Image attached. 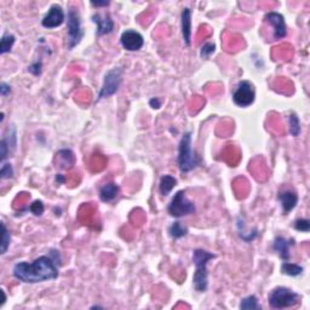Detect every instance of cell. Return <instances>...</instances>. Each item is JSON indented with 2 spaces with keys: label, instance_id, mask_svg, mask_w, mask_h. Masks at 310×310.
Masks as SVG:
<instances>
[{
  "label": "cell",
  "instance_id": "obj_1",
  "mask_svg": "<svg viewBox=\"0 0 310 310\" xmlns=\"http://www.w3.org/2000/svg\"><path fill=\"white\" fill-rule=\"evenodd\" d=\"M14 276L25 283L45 282L58 277L57 263L52 257L41 256L32 263L20 262L14 267Z\"/></svg>",
  "mask_w": 310,
  "mask_h": 310
},
{
  "label": "cell",
  "instance_id": "obj_2",
  "mask_svg": "<svg viewBox=\"0 0 310 310\" xmlns=\"http://www.w3.org/2000/svg\"><path fill=\"white\" fill-rule=\"evenodd\" d=\"M214 254L208 252V251L198 248L193 252V262H194L197 270L194 273L193 277V283L194 288L198 292H205L208 286V273H207V263L210 259L214 258Z\"/></svg>",
  "mask_w": 310,
  "mask_h": 310
},
{
  "label": "cell",
  "instance_id": "obj_3",
  "mask_svg": "<svg viewBox=\"0 0 310 310\" xmlns=\"http://www.w3.org/2000/svg\"><path fill=\"white\" fill-rule=\"evenodd\" d=\"M200 165V158L192 148V134L183 135L178 145V166L182 173H188Z\"/></svg>",
  "mask_w": 310,
  "mask_h": 310
},
{
  "label": "cell",
  "instance_id": "obj_4",
  "mask_svg": "<svg viewBox=\"0 0 310 310\" xmlns=\"http://www.w3.org/2000/svg\"><path fill=\"white\" fill-rule=\"evenodd\" d=\"M269 306L273 309L293 308L301 301V296L287 287H276L270 292Z\"/></svg>",
  "mask_w": 310,
  "mask_h": 310
},
{
  "label": "cell",
  "instance_id": "obj_5",
  "mask_svg": "<svg viewBox=\"0 0 310 310\" xmlns=\"http://www.w3.org/2000/svg\"><path fill=\"white\" fill-rule=\"evenodd\" d=\"M195 211H197V207H195L194 203H192L187 198L184 190H179L174 194L168 207L170 216L174 217V218H181L188 214H193L195 213Z\"/></svg>",
  "mask_w": 310,
  "mask_h": 310
},
{
  "label": "cell",
  "instance_id": "obj_6",
  "mask_svg": "<svg viewBox=\"0 0 310 310\" xmlns=\"http://www.w3.org/2000/svg\"><path fill=\"white\" fill-rule=\"evenodd\" d=\"M84 36V31L81 27V18L79 12L74 7H69L68 10V36L67 46L71 50L81 41Z\"/></svg>",
  "mask_w": 310,
  "mask_h": 310
},
{
  "label": "cell",
  "instance_id": "obj_7",
  "mask_svg": "<svg viewBox=\"0 0 310 310\" xmlns=\"http://www.w3.org/2000/svg\"><path fill=\"white\" fill-rule=\"evenodd\" d=\"M123 76L124 70L120 67H115L112 70L108 71L104 75V80H103V85L101 87L99 99L97 100L100 101L103 99H108V97L115 95L119 87H120L121 83H123Z\"/></svg>",
  "mask_w": 310,
  "mask_h": 310
},
{
  "label": "cell",
  "instance_id": "obj_8",
  "mask_svg": "<svg viewBox=\"0 0 310 310\" xmlns=\"http://www.w3.org/2000/svg\"><path fill=\"white\" fill-rule=\"evenodd\" d=\"M254 97H256V94H254L253 85L246 80L240 81L237 90L233 94V101H234L235 104L243 108L252 104L254 102Z\"/></svg>",
  "mask_w": 310,
  "mask_h": 310
},
{
  "label": "cell",
  "instance_id": "obj_9",
  "mask_svg": "<svg viewBox=\"0 0 310 310\" xmlns=\"http://www.w3.org/2000/svg\"><path fill=\"white\" fill-rule=\"evenodd\" d=\"M16 129L14 125L7 127L6 134L2 137L1 142H0V160L1 164L5 163V159L15 150L16 144H17V136H16Z\"/></svg>",
  "mask_w": 310,
  "mask_h": 310
},
{
  "label": "cell",
  "instance_id": "obj_10",
  "mask_svg": "<svg viewBox=\"0 0 310 310\" xmlns=\"http://www.w3.org/2000/svg\"><path fill=\"white\" fill-rule=\"evenodd\" d=\"M120 41L124 49L127 51H138L144 45V39H143L142 34L134 31V29H127L124 32L121 34Z\"/></svg>",
  "mask_w": 310,
  "mask_h": 310
},
{
  "label": "cell",
  "instance_id": "obj_11",
  "mask_svg": "<svg viewBox=\"0 0 310 310\" xmlns=\"http://www.w3.org/2000/svg\"><path fill=\"white\" fill-rule=\"evenodd\" d=\"M267 23H269L273 28H274V39L275 40H280V39L285 38L286 33H287V29H286V23L285 18L279 12H268L264 17Z\"/></svg>",
  "mask_w": 310,
  "mask_h": 310
},
{
  "label": "cell",
  "instance_id": "obj_12",
  "mask_svg": "<svg viewBox=\"0 0 310 310\" xmlns=\"http://www.w3.org/2000/svg\"><path fill=\"white\" fill-rule=\"evenodd\" d=\"M63 22H65V11H63V9L60 5H52L50 7L49 12L41 21L42 26L49 29L60 27V26H62Z\"/></svg>",
  "mask_w": 310,
  "mask_h": 310
},
{
  "label": "cell",
  "instance_id": "obj_13",
  "mask_svg": "<svg viewBox=\"0 0 310 310\" xmlns=\"http://www.w3.org/2000/svg\"><path fill=\"white\" fill-rule=\"evenodd\" d=\"M92 21L97 26V35H104V34H109L113 32L114 21L109 14H95L92 16Z\"/></svg>",
  "mask_w": 310,
  "mask_h": 310
},
{
  "label": "cell",
  "instance_id": "obj_14",
  "mask_svg": "<svg viewBox=\"0 0 310 310\" xmlns=\"http://www.w3.org/2000/svg\"><path fill=\"white\" fill-rule=\"evenodd\" d=\"M295 245V240L293 239H286L283 237H277L275 238L274 243H273V248L276 251L279 257L283 261H288L291 257L290 253V248L291 246Z\"/></svg>",
  "mask_w": 310,
  "mask_h": 310
},
{
  "label": "cell",
  "instance_id": "obj_15",
  "mask_svg": "<svg viewBox=\"0 0 310 310\" xmlns=\"http://www.w3.org/2000/svg\"><path fill=\"white\" fill-rule=\"evenodd\" d=\"M182 36H183V41L187 46L190 45L192 40V11L190 9L185 7L182 11Z\"/></svg>",
  "mask_w": 310,
  "mask_h": 310
},
{
  "label": "cell",
  "instance_id": "obj_16",
  "mask_svg": "<svg viewBox=\"0 0 310 310\" xmlns=\"http://www.w3.org/2000/svg\"><path fill=\"white\" fill-rule=\"evenodd\" d=\"M279 201L281 203L283 213L287 214L298 204V195L295 192H291V190H285V192L279 193Z\"/></svg>",
  "mask_w": 310,
  "mask_h": 310
},
{
  "label": "cell",
  "instance_id": "obj_17",
  "mask_svg": "<svg viewBox=\"0 0 310 310\" xmlns=\"http://www.w3.org/2000/svg\"><path fill=\"white\" fill-rule=\"evenodd\" d=\"M119 194V187L113 182L110 183H105L102 185L100 189V198L101 200L104 201V203H110L114 199L118 197Z\"/></svg>",
  "mask_w": 310,
  "mask_h": 310
},
{
  "label": "cell",
  "instance_id": "obj_18",
  "mask_svg": "<svg viewBox=\"0 0 310 310\" xmlns=\"http://www.w3.org/2000/svg\"><path fill=\"white\" fill-rule=\"evenodd\" d=\"M58 165L61 169H70L74 164V154L69 149H62L57 152Z\"/></svg>",
  "mask_w": 310,
  "mask_h": 310
},
{
  "label": "cell",
  "instance_id": "obj_19",
  "mask_svg": "<svg viewBox=\"0 0 310 310\" xmlns=\"http://www.w3.org/2000/svg\"><path fill=\"white\" fill-rule=\"evenodd\" d=\"M177 184V179L174 177L170 176V174H165V176L161 177L160 179V184H159V189H160L161 195L166 197L170 193L172 192L174 187Z\"/></svg>",
  "mask_w": 310,
  "mask_h": 310
},
{
  "label": "cell",
  "instance_id": "obj_20",
  "mask_svg": "<svg viewBox=\"0 0 310 310\" xmlns=\"http://www.w3.org/2000/svg\"><path fill=\"white\" fill-rule=\"evenodd\" d=\"M169 233L173 239H181L188 234V228L184 227L181 222H174L169 228Z\"/></svg>",
  "mask_w": 310,
  "mask_h": 310
},
{
  "label": "cell",
  "instance_id": "obj_21",
  "mask_svg": "<svg viewBox=\"0 0 310 310\" xmlns=\"http://www.w3.org/2000/svg\"><path fill=\"white\" fill-rule=\"evenodd\" d=\"M281 272L283 274L286 275H290V276H298L303 273V268L298 264L295 263H290V262H283L282 266H281Z\"/></svg>",
  "mask_w": 310,
  "mask_h": 310
},
{
  "label": "cell",
  "instance_id": "obj_22",
  "mask_svg": "<svg viewBox=\"0 0 310 310\" xmlns=\"http://www.w3.org/2000/svg\"><path fill=\"white\" fill-rule=\"evenodd\" d=\"M240 309L253 310V309H262V307L259 306L258 299H257L256 296H248V297H246V298L241 299Z\"/></svg>",
  "mask_w": 310,
  "mask_h": 310
},
{
  "label": "cell",
  "instance_id": "obj_23",
  "mask_svg": "<svg viewBox=\"0 0 310 310\" xmlns=\"http://www.w3.org/2000/svg\"><path fill=\"white\" fill-rule=\"evenodd\" d=\"M15 44V36L12 34H5L1 38V45H0V54L5 55L11 50L12 45Z\"/></svg>",
  "mask_w": 310,
  "mask_h": 310
},
{
  "label": "cell",
  "instance_id": "obj_24",
  "mask_svg": "<svg viewBox=\"0 0 310 310\" xmlns=\"http://www.w3.org/2000/svg\"><path fill=\"white\" fill-rule=\"evenodd\" d=\"M1 229H2V234H1V250H0V253L5 254L6 253L7 248L10 246V241H11V234L7 230L6 226H5L4 222H1Z\"/></svg>",
  "mask_w": 310,
  "mask_h": 310
},
{
  "label": "cell",
  "instance_id": "obj_25",
  "mask_svg": "<svg viewBox=\"0 0 310 310\" xmlns=\"http://www.w3.org/2000/svg\"><path fill=\"white\" fill-rule=\"evenodd\" d=\"M288 121H290V132L292 136H299L301 134V121L299 118L296 115L295 113H291L288 116Z\"/></svg>",
  "mask_w": 310,
  "mask_h": 310
},
{
  "label": "cell",
  "instance_id": "obj_26",
  "mask_svg": "<svg viewBox=\"0 0 310 310\" xmlns=\"http://www.w3.org/2000/svg\"><path fill=\"white\" fill-rule=\"evenodd\" d=\"M12 176H14V169H12L11 164H2L1 170H0V178L7 179L12 178Z\"/></svg>",
  "mask_w": 310,
  "mask_h": 310
},
{
  "label": "cell",
  "instance_id": "obj_27",
  "mask_svg": "<svg viewBox=\"0 0 310 310\" xmlns=\"http://www.w3.org/2000/svg\"><path fill=\"white\" fill-rule=\"evenodd\" d=\"M295 228L297 230H299V232L308 233L310 230V222L306 218L297 219V221L295 222Z\"/></svg>",
  "mask_w": 310,
  "mask_h": 310
},
{
  "label": "cell",
  "instance_id": "obj_28",
  "mask_svg": "<svg viewBox=\"0 0 310 310\" xmlns=\"http://www.w3.org/2000/svg\"><path fill=\"white\" fill-rule=\"evenodd\" d=\"M214 49H216V46H214V44H212V42H207V44H205L203 46V49H201V52H200L201 57L208 58L214 52Z\"/></svg>",
  "mask_w": 310,
  "mask_h": 310
},
{
  "label": "cell",
  "instance_id": "obj_29",
  "mask_svg": "<svg viewBox=\"0 0 310 310\" xmlns=\"http://www.w3.org/2000/svg\"><path fill=\"white\" fill-rule=\"evenodd\" d=\"M29 208H31V211L35 216H41L42 212H44V205H42L41 201H35L34 204H32V206Z\"/></svg>",
  "mask_w": 310,
  "mask_h": 310
},
{
  "label": "cell",
  "instance_id": "obj_30",
  "mask_svg": "<svg viewBox=\"0 0 310 310\" xmlns=\"http://www.w3.org/2000/svg\"><path fill=\"white\" fill-rule=\"evenodd\" d=\"M41 61H36L35 63H33V65L29 67V71H31L32 74H34V75H40L41 74Z\"/></svg>",
  "mask_w": 310,
  "mask_h": 310
},
{
  "label": "cell",
  "instance_id": "obj_31",
  "mask_svg": "<svg viewBox=\"0 0 310 310\" xmlns=\"http://www.w3.org/2000/svg\"><path fill=\"white\" fill-rule=\"evenodd\" d=\"M10 94H11V86L6 83H1L0 85V95L2 97H7Z\"/></svg>",
  "mask_w": 310,
  "mask_h": 310
},
{
  "label": "cell",
  "instance_id": "obj_32",
  "mask_svg": "<svg viewBox=\"0 0 310 310\" xmlns=\"http://www.w3.org/2000/svg\"><path fill=\"white\" fill-rule=\"evenodd\" d=\"M149 104H150V107L154 108V109H159V108L161 107V102L159 99H152L150 100Z\"/></svg>",
  "mask_w": 310,
  "mask_h": 310
},
{
  "label": "cell",
  "instance_id": "obj_33",
  "mask_svg": "<svg viewBox=\"0 0 310 310\" xmlns=\"http://www.w3.org/2000/svg\"><path fill=\"white\" fill-rule=\"evenodd\" d=\"M91 4L94 5V6L101 7V6H108L110 2L109 1H91Z\"/></svg>",
  "mask_w": 310,
  "mask_h": 310
}]
</instances>
